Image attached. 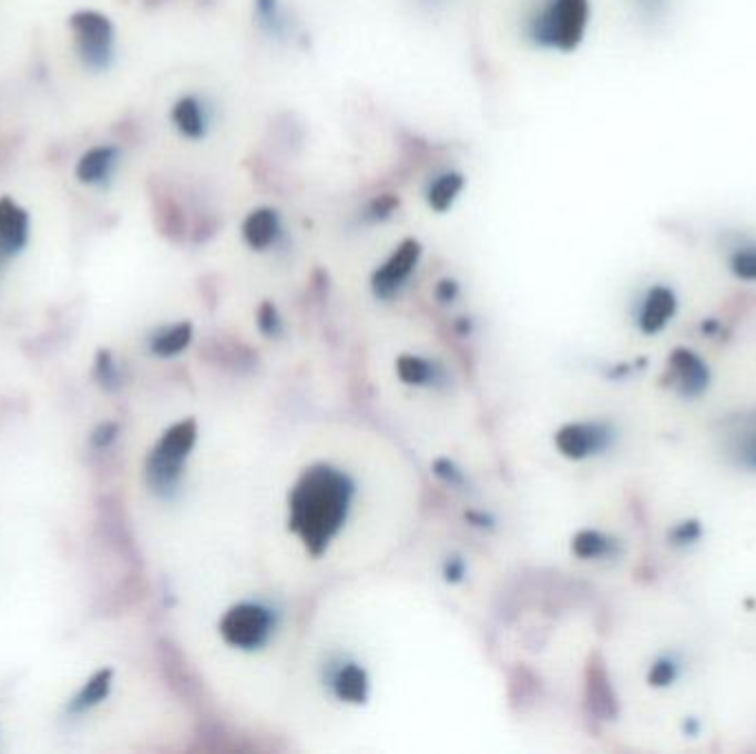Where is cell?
<instances>
[{
	"label": "cell",
	"instance_id": "cell-29",
	"mask_svg": "<svg viewBox=\"0 0 756 754\" xmlns=\"http://www.w3.org/2000/svg\"><path fill=\"white\" fill-rule=\"evenodd\" d=\"M115 436H118V425H115V422H102V425L93 431L91 440H93L95 447H106Z\"/></svg>",
	"mask_w": 756,
	"mask_h": 754
},
{
	"label": "cell",
	"instance_id": "cell-31",
	"mask_svg": "<svg viewBox=\"0 0 756 754\" xmlns=\"http://www.w3.org/2000/svg\"><path fill=\"white\" fill-rule=\"evenodd\" d=\"M637 4L648 20H655L666 11V0H637Z\"/></svg>",
	"mask_w": 756,
	"mask_h": 754
},
{
	"label": "cell",
	"instance_id": "cell-26",
	"mask_svg": "<svg viewBox=\"0 0 756 754\" xmlns=\"http://www.w3.org/2000/svg\"><path fill=\"white\" fill-rule=\"evenodd\" d=\"M257 324H259L262 333H264V335H268V337H277V335L282 333V328H284V324H282V317H279L277 308H275L270 302L262 304V308H259V315H257Z\"/></svg>",
	"mask_w": 756,
	"mask_h": 754
},
{
	"label": "cell",
	"instance_id": "cell-3",
	"mask_svg": "<svg viewBox=\"0 0 756 754\" xmlns=\"http://www.w3.org/2000/svg\"><path fill=\"white\" fill-rule=\"evenodd\" d=\"M279 626V613L262 600H244L233 604L219 620V635L226 646L255 653L273 642Z\"/></svg>",
	"mask_w": 756,
	"mask_h": 754
},
{
	"label": "cell",
	"instance_id": "cell-4",
	"mask_svg": "<svg viewBox=\"0 0 756 754\" xmlns=\"http://www.w3.org/2000/svg\"><path fill=\"white\" fill-rule=\"evenodd\" d=\"M197 442V422L193 418L168 427L146 460V480L157 493H173L180 485L184 465Z\"/></svg>",
	"mask_w": 756,
	"mask_h": 754
},
{
	"label": "cell",
	"instance_id": "cell-24",
	"mask_svg": "<svg viewBox=\"0 0 756 754\" xmlns=\"http://www.w3.org/2000/svg\"><path fill=\"white\" fill-rule=\"evenodd\" d=\"M396 208H398V197L396 195H389V193L377 195L375 200H370L366 204V211H364L361 220L368 222V224H380V222L389 220Z\"/></svg>",
	"mask_w": 756,
	"mask_h": 754
},
{
	"label": "cell",
	"instance_id": "cell-22",
	"mask_svg": "<svg viewBox=\"0 0 756 754\" xmlns=\"http://www.w3.org/2000/svg\"><path fill=\"white\" fill-rule=\"evenodd\" d=\"M255 13L259 27L275 38H284L288 33V16L279 0H255Z\"/></svg>",
	"mask_w": 756,
	"mask_h": 754
},
{
	"label": "cell",
	"instance_id": "cell-21",
	"mask_svg": "<svg viewBox=\"0 0 756 754\" xmlns=\"http://www.w3.org/2000/svg\"><path fill=\"white\" fill-rule=\"evenodd\" d=\"M396 377L400 378L405 385L425 387V385H431V380L436 378V368L431 361L422 357L400 355L396 361Z\"/></svg>",
	"mask_w": 756,
	"mask_h": 754
},
{
	"label": "cell",
	"instance_id": "cell-17",
	"mask_svg": "<svg viewBox=\"0 0 756 754\" xmlns=\"http://www.w3.org/2000/svg\"><path fill=\"white\" fill-rule=\"evenodd\" d=\"M571 549L582 560H600V558H611L617 553V540H613L611 536L602 531L584 529L573 538Z\"/></svg>",
	"mask_w": 756,
	"mask_h": 754
},
{
	"label": "cell",
	"instance_id": "cell-1",
	"mask_svg": "<svg viewBox=\"0 0 756 754\" xmlns=\"http://www.w3.org/2000/svg\"><path fill=\"white\" fill-rule=\"evenodd\" d=\"M357 502L355 478L333 462H313L288 493V529L319 558L341 536Z\"/></svg>",
	"mask_w": 756,
	"mask_h": 754
},
{
	"label": "cell",
	"instance_id": "cell-30",
	"mask_svg": "<svg viewBox=\"0 0 756 754\" xmlns=\"http://www.w3.org/2000/svg\"><path fill=\"white\" fill-rule=\"evenodd\" d=\"M464 578V562L462 558H447L445 562V580L447 582H460Z\"/></svg>",
	"mask_w": 756,
	"mask_h": 754
},
{
	"label": "cell",
	"instance_id": "cell-13",
	"mask_svg": "<svg viewBox=\"0 0 756 754\" xmlns=\"http://www.w3.org/2000/svg\"><path fill=\"white\" fill-rule=\"evenodd\" d=\"M171 120L186 140H204L211 129V109L200 95L188 93L173 104Z\"/></svg>",
	"mask_w": 756,
	"mask_h": 754
},
{
	"label": "cell",
	"instance_id": "cell-6",
	"mask_svg": "<svg viewBox=\"0 0 756 754\" xmlns=\"http://www.w3.org/2000/svg\"><path fill=\"white\" fill-rule=\"evenodd\" d=\"M615 440V429L606 420L566 422L555 431V447L569 460H586L606 451Z\"/></svg>",
	"mask_w": 756,
	"mask_h": 754
},
{
	"label": "cell",
	"instance_id": "cell-9",
	"mask_svg": "<svg viewBox=\"0 0 756 754\" xmlns=\"http://www.w3.org/2000/svg\"><path fill=\"white\" fill-rule=\"evenodd\" d=\"M328 686L337 700L348 704H366L370 697V675L353 660L337 662L328 669Z\"/></svg>",
	"mask_w": 756,
	"mask_h": 754
},
{
	"label": "cell",
	"instance_id": "cell-28",
	"mask_svg": "<svg viewBox=\"0 0 756 754\" xmlns=\"http://www.w3.org/2000/svg\"><path fill=\"white\" fill-rule=\"evenodd\" d=\"M95 373H98V378L102 380V385H106V387L118 385V366L113 364V359H111L109 353H100V355H98Z\"/></svg>",
	"mask_w": 756,
	"mask_h": 754
},
{
	"label": "cell",
	"instance_id": "cell-12",
	"mask_svg": "<svg viewBox=\"0 0 756 754\" xmlns=\"http://www.w3.org/2000/svg\"><path fill=\"white\" fill-rule=\"evenodd\" d=\"M29 242V215L11 197H0V255L13 257Z\"/></svg>",
	"mask_w": 756,
	"mask_h": 754
},
{
	"label": "cell",
	"instance_id": "cell-32",
	"mask_svg": "<svg viewBox=\"0 0 756 754\" xmlns=\"http://www.w3.org/2000/svg\"><path fill=\"white\" fill-rule=\"evenodd\" d=\"M436 295H438V299H440V302H453V299H456V295H458V286H456V282H451V279H442V282L436 286Z\"/></svg>",
	"mask_w": 756,
	"mask_h": 754
},
{
	"label": "cell",
	"instance_id": "cell-2",
	"mask_svg": "<svg viewBox=\"0 0 756 754\" xmlns=\"http://www.w3.org/2000/svg\"><path fill=\"white\" fill-rule=\"evenodd\" d=\"M591 22V0H542L527 20L533 44L562 53L575 51Z\"/></svg>",
	"mask_w": 756,
	"mask_h": 754
},
{
	"label": "cell",
	"instance_id": "cell-5",
	"mask_svg": "<svg viewBox=\"0 0 756 754\" xmlns=\"http://www.w3.org/2000/svg\"><path fill=\"white\" fill-rule=\"evenodd\" d=\"M73 44L84 62L93 71H102L111 64L115 53V29L113 22L93 9H80L69 18Z\"/></svg>",
	"mask_w": 756,
	"mask_h": 754
},
{
	"label": "cell",
	"instance_id": "cell-15",
	"mask_svg": "<svg viewBox=\"0 0 756 754\" xmlns=\"http://www.w3.org/2000/svg\"><path fill=\"white\" fill-rule=\"evenodd\" d=\"M462 188H464V177L458 171H445L427 184L425 188L427 206L436 213H447L456 204Z\"/></svg>",
	"mask_w": 756,
	"mask_h": 754
},
{
	"label": "cell",
	"instance_id": "cell-7",
	"mask_svg": "<svg viewBox=\"0 0 756 754\" xmlns=\"http://www.w3.org/2000/svg\"><path fill=\"white\" fill-rule=\"evenodd\" d=\"M422 257V246L416 240L400 242L391 255L378 266L372 275V291L380 299H391L398 295Z\"/></svg>",
	"mask_w": 756,
	"mask_h": 754
},
{
	"label": "cell",
	"instance_id": "cell-16",
	"mask_svg": "<svg viewBox=\"0 0 756 754\" xmlns=\"http://www.w3.org/2000/svg\"><path fill=\"white\" fill-rule=\"evenodd\" d=\"M589 700L600 717L613 720L617 715V700L602 664H593L589 671Z\"/></svg>",
	"mask_w": 756,
	"mask_h": 754
},
{
	"label": "cell",
	"instance_id": "cell-18",
	"mask_svg": "<svg viewBox=\"0 0 756 754\" xmlns=\"http://www.w3.org/2000/svg\"><path fill=\"white\" fill-rule=\"evenodd\" d=\"M111 686H113V671H111V669L98 671V673L82 686V691L73 697L69 711H71L73 715H78V713H84V711L98 706L100 702H104V700L109 697Z\"/></svg>",
	"mask_w": 756,
	"mask_h": 754
},
{
	"label": "cell",
	"instance_id": "cell-14",
	"mask_svg": "<svg viewBox=\"0 0 756 754\" xmlns=\"http://www.w3.org/2000/svg\"><path fill=\"white\" fill-rule=\"evenodd\" d=\"M120 162V151L113 144H100L80 155L75 164V177L89 186H102L111 180Z\"/></svg>",
	"mask_w": 756,
	"mask_h": 754
},
{
	"label": "cell",
	"instance_id": "cell-8",
	"mask_svg": "<svg viewBox=\"0 0 756 754\" xmlns=\"http://www.w3.org/2000/svg\"><path fill=\"white\" fill-rule=\"evenodd\" d=\"M664 383L671 385L684 398H697L711 385V370L704 364V359L697 357L693 350L677 348L668 357Z\"/></svg>",
	"mask_w": 756,
	"mask_h": 754
},
{
	"label": "cell",
	"instance_id": "cell-27",
	"mask_svg": "<svg viewBox=\"0 0 756 754\" xmlns=\"http://www.w3.org/2000/svg\"><path fill=\"white\" fill-rule=\"evenodd\" d=\"M702 538V524L697 520H686L682 524H677L673 531H671V540L673 544L677 547H686V544H693Z\"/></svg>",
	"mask_w": 756,
	"mask_h": 754
},
{
	"label": "cell",
	"instance_id": "cell-25",
	"mask_svg": "<svg viewBox=\"0 0 756 754\" xmlns=\"http://www.w3.org/2000/svg\"><path fill=\"white\" fill-rule=\"evenodd\" d=\"M677 677H680V664H677L673 658H662V660H657V662L651 666V673H648V682H651V686H655V689L671 686Z\"/></svg>",
	"mask_w": 756,
	"mask_h": 754
},
{
	"label": "cell",
	"instance_id": "cell-23",
	"mask_svg": "<svg viewBox=\"0 0 756 754\" xmlns=\"http://www.w3.org/2000/svg\"><path fill=\"white\" fill-rule=\"evenodd\" d=\"M731 273L742 282H756V240H742L728 253Z\"/></svg>",
	"mask_w": 756,
	"mask_h": 754
},
{
	"label": "cell",
	"instance_id": "cell-33",
	"mask_svg": "<svg viewBox=\"0 0 756 754\" xmlns=\"http://www.w3.org/2000/svg\"><path fill=\"white\" fill-rule=\"evenodd\" d=\"M436 471H438L440 476L449 478V482H451V485L460 482V473H456V469H453V465H451L449 460H438V462H436Z\"/></svg>",
	"mask_w": 756,
	"mask_h": 754
},
{
	"label": "cell",
	"instance_id": "cell-10",
	"mask_svg": "<svg viewBox=\"0 0 756 754\" xmlns=\"http://www.w3.org/2000/svg\"><path fill=\"white\" fill-rule=\"evenodd\" d=\"M284 233L286 231H284L282 215L268 206L251 211L242 224L244 242L257 253H266L275 248L284 240Z\"/></svg>",
	"mask_w": 756,
	"mask_h": 754
},
{
	"label": "cell",
	"instance_id": "cell-11",
	"mask_svg": "<svg viewBox=\"0 0 756 754\" xmlns=\"http://www.w3.org/2000/svg\"><path fill=\"white\" fill-rule=\"evenodd\" d=\"M677 313V295L668 286H653L637 310V326L644 335L662 333Z\"/></svg>",
	"mask_w": 756,
	"mask_h": 754
},
{
	"label": "cell",
	"instance_id": "cell-19",
	"mask_svg": "<svg viewBox=\"0 0 756 754\" xmlns=\"http://www.w3.org/2000/svg\"><path fill=\"white\" fill-rule=\"evenodd\" d=\"M193 339V326L191 324H175L168 328H162L160 333L153 335L151 339V350L157 357H175L188 348Z\"/></svg>",
	"mask_w": 756,
	"mask_h": 754
},
{
	"label": "cell",
	"instance_id": "cell-20",
	"mask_svg": "<svg viewBox=\"0 0 756 754\" xmlns=\"http://www.w3.org/2000/svg\"><path fill=\"white\" fill-rule=\"evenodd\" d=\"M728 436L733 456H737L744 467L756 471V414L753 418H744L742 427H735Z\"/></svg>",
	"mask_w": 756,
	"mask_h": 754
}]
</instances>
